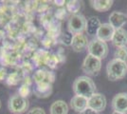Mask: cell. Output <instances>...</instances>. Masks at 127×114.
<instances>
[{"label":"cell","instance_id":"cell-1","mask_svg":"<svg viewBox=\"0 0 127 114\" xmlns=\"http://www.w3.org/2000/svg\"><path fill=\"white\" fill-rule=\"evenodd\" d=\"M72 88L75 95L83 96L87 99H89L93 94L96 93L95 83L88 76H80L76 78L73 82Z\"/></svg>","mask_w":127,"mask_h":114},{"label":"cell","instance_id":"cell-2","mask_svg":"<svg viewBox=\"0 0 127 114\" xmlns=\"http://www.w3.org/2000/svg\"><path fill=\"white\" fill-rule=\"evenodd\" d=\"M107 77L110 81H118L125 77L127 73V63L120 59H112L106 66Z\"/></svg>","mask_w":127,"mask_h":114},{"label":"cell","instance_id":"cell-3","mask_svg":"<svg viewBox=\"0 0 127 114\" xmlns=\"http://www.w3.org/2000/svg\"><path fill=\"white\" fill-rule=\"evenodd\" d=\"M30 108V102L27 98L22 97L18 93L13 94L8 101V109L13 114L25 113Z\"/></svg>","mask_w":127,"mask_h":114},{"label":"cell","instance_id":"cell-4","mask_svg":"<svg viewBox=\"0 0 127 114\" xmlns=\"http://www.w3.org/2000/svg\"><path fill=\"white\" fill-rule=\"evenodd\" d=\"M87 20L83 14H72L67 22V31L71 34H82L86 30Z\"/></svg>","mask_w":127,"mask_h":114},{"label":"cell","instance_id":"cell-5","mask_svg":"<svg viewBox=\"0 0 127 114\" xmlns=\"http://www.w3.org/2000/svg\"><path fill=\"white\" fill-rule=\"evenodd\" d=\"M88 54L95 56L99 59H104L108 54V46L105 42L99 39H92L87 46Z\"/></svg>","mask_w":127,"mask_h":114},{"label":"cell","instance_id":"cell-6","mask_svg":"<svg viewBox=\"0 0 127 114\" xmlns=\"http://www.w3.org/2000/svg\"><path fill=\"white\" fill-rule=\"evenodd\" d=\"M101 69V59L97 58L95 56H92L90 54H87L85 58L83 65H82V70L85 74L91 76L98 75Z\"/></svg>","mask_w":127,"mask_h":114},{"label":"cell","instance_id":"cell-7","mask_svg":"<svg viewBox=\"0 0 127 114\" xmlns=\"http://www.w3.org/2000/svg\"><path fill=\"white\" fill-rule=\"evenodd\" d=\"M88 108L97 112L103 111L106 108V98L101 93H95L88 99Z\"/></svg>","mask_w":127,"mask_h":114},{"label":"cell","instance_id":"cell-8","mask_svg":"<svg viewBox=\"0 0 127 114\" xmlns=\"http://www.w3.org/2000/svg\"><path fill=\"white\" fill-rule=\"evenodd\" d=\"M112 108L116 112L127 113V93L121 92L116 94L112 100Z\"/></svg>","mask_w":127,"mask_h":114},{"label":"cell","instance_id":"cell-9","mask_svg":"<svg viewBox=\"0 0 127 114\" xmlns=\"http://www.w3.org/2000/svg\"><path fill=\"white\" fill-rule=\"evenodd\" d=\"M33 80L35 84H51L55 80V74L53 71L47 70H38L33 74Z\"/></svg>","mask_w":127,"mask_h":114},{"label":"cell","instance_id":"cell-10","mask_svg":"<svg viewBox=\"0 0 127 114\" xmlns=\"http://www.w3.org/2000/svg\"><path fill=\"white\" fill-rule=\"evenodd\" d=\"M115 28L112 26L111 24L109 23H104V24H101L98 33H97V39L106 42V41H112V38L114 36V33H115Z\"/></svg>","mask_w":127,"mask_h":114},{"label":"cell","instance_id":"cell-11","mask_svg":"<svg viewBox=\"0 0 127 114\" xmlns=\"http://www.w3.org/2000/svg\"><path fill=\"white\" fill-rule=\"evenodd\" d=\"M88 41L87 37L85 34H75L72 38V42H71V47L72 49L76 52H81L84 49H85L88 46Z\"/></svg>","mask_w":127,"mask_h":114},{"label":"cell","instance_id":"cell-12","mask_svg":"<svg viewBox=\"0 0 127 114\" xmlns=\"http://www.w3.org/2000/svg\"><path fill=\"white\" fill-rule=\"evenodd\" d=\"M127 23V15L121 11H113L109 16V24H111L115 30L122 29Z\"/></svg>","mask_w":127,"mask_h":114},{"label":"cell","instance_id":"cell-13","mask_svg":"<svg viewBox=\"0 0 127 114\" xmlns=\"http://www.w3.org/2000/svg\"><path fill=\"white\" fill-rule=\"evenodd\" d=\"M70 108L76 112H82L88 108V99L83 96L75 95L70 100Z\"/></svg>","mask_w":127,"mask_h":114},{"label":"cell","instance_id":"cell-14","mask_svg":"<svg viewBox=\"0 0 127 114\" xmlns=\"http://www.w3.org/2000/svg\"><path fill=\"white\" fill-rule=\"evenodd\" d=\"M53 91L51 84H35L33 87V93L37 98H48L49 97Z\"/></svg>","mask_w":127,"mask_h":114},{"label":"cell","instance_id":"cell-15","mask_svg":"<svg viewBox=\"0 0 127 114\" xmlns=\"http://www.w3.org/2000/svg\"><path fill=\"white\" fill-rule=\"evenodd\" d=\"M112 43L117 48L126 47L127 45V31L124 29H118L115 31L112 38Z\"/></svg>","mask_w":127,"mask_h":114},{"label":"cell","instance_id":"cell-16","mask_svg":"<svg viewBox=\"0 0 127 114\" xmlns=\"http://www.w3.org/2000/svg\"><path fill=\"white\" fill-rule=\"evenodd\" d=\"M101 22L100 19L97 16H91L87 19V24H86V30L85 32L88 35H97V33L99 31V29L101 27Z\"/></svg>","mask_w":127,"mask_h":114},{"label":"cell","instance_id":"cell-17","mask_svg":"<svg viewBox=\"0 0 127 114\" xmlns=\"http://www.w3.org/2000/svg\"><path fill=\"white\" fill-rule=\"evenodd\" d=\"M49 112L50 114H67L68 106L63 100H57L51 104Z\"/></svg>","mask_w":127,"mask_h":114},{"label":"cell","instance_id":"cell-18","mask_svg":"<svg viewBox=\"0 0 127 114\" xmlns=\"http://www.w3.org/2000/svg\"><path fill=\"white\" fill-rule=\"evenodd\" d=\"M113 1L112 0H92L90 1L91 7L97 11L103 12L110 10V8L113 5Z\"/></svg>","mask_w":127,"mask_h":114},{"label":"cell","instance_id":"cell-19","mask_svg":"<svg viewBox=\"0 0 127 114\" xmlns=\"http://www.w3.org/2000/svg\"><path fill=\"white\" fill-rule=\"evenodd\" d=\"M65 9L66 11L72 13V14H77V12L80 11L81 9V3L79 1H76V0H73V1H66L65 3Z\"/></svg>","mask_w":127,"mask_h":114},{"label":"cell","instance_id":"cell-20","mask_svg":"<svg viewBox=\"0 0 127 114\" xmlns=\"http://www.w3.org/2000/svg\"><path fill=\"white\" fill-rule=\"evenodd\" d=\"M19 82H20V76L17 72H12L6 78V83L9 86H16Z\"/></svg>","mask_w":127,"mask_h":114},{"label":"cell","instance_id":"cell-21","mask_svg":"<svg viewBox=\"0 0 127 114\" xmlns=\"http://www.w3.org/2000/svg\"><path fill=\"white\" fill-rule=\"evenodd\" d=\"M115 57L116 59H120L122 61H127V46L126 47H122V48H117L115 50Z\"/></svg>","mask_w":127,"mask_h":114},{"label":"cell","instance_id":"cell-22","mask_svg":"<svg viewBox=\"0 0 127 114\" xmlns=\"http://www.w3.org/2000/svg\"><path fill=\"white\" fill-rule=\"evenodd\" d=\"M72 38H73V35L69 32H65V33H63L61 34V37H60V40L61 42L65 45V46H71V42H72Z\"/></svg>","mask_w":127,"mask_h":114},{"label":"cell","instance_id":"cell-23","mask_svg":"<svg viewBox=\"0 0 127 114\" xmlns=\"http://www.w3.org/2000/svg\"><path fill=\"white\" fill-rule=\"evenodd\" d=\"M30 92H31L30 87H29L28 85H26V84L22 85L21 87H19V89H18V94L21 95L22 97H24V98L28 97V96L30 95Z\"/></svg>","mask_w":127,"mask_h":114},{"label":"cell","instance_id":"cell-24","mask_svg":"<svg viewBox=\"0 0 127 114\" xmlns=\"http://www.w3.org/2000/svg\"><path fill=\"white\" fill-rule=\"evenodd\" d=\"M27 114H46V111L42 108H33L30 109Z\"/></svg>","mask_w":127,"mask_h":114},{"label":"cell","instance_id":"cell-25","mask_svg":"<svg viewBox=\"0 0 127 114\" xmlns=\"http://www.w3.org/2000/svg\"><path fill=\"white\" fill-rule=\"evenodd\" d=\"M66 9H60L57 11L56 12V17H57V19H60V20H62L63 18L66 16Z\"/></svg>","mask_w":127,"mask_h":114},{"label":"cell","instance_id":"cell-26","mask_svg":"<svg viewBox=\"0 0 127 114\" xmlns=\"http://www.w3.org/2000/svg\"><path fill=\"white\" fill-rule=\"evenodd\" d=\"M8 76V72L5 68H0V82H3L4 80H6Z\"/></svg>","mask_w":127,"mask_h":114},{"label":"cell","instance_id":"cell-27","mask_svg":"<svg viewBox=\"0 0 127 114\" xmlns=\"http://www.w3.org/2000/svg\"><path fill=\"white\" fill-rule=\"evenodd\" d=\"M79 114H99V112H97V111H95V110H93V109L87 108V109H85L84 111L80 112Z\"/></svg>","mask_w":127,"mask_h":114},{"label":"cell","instance_id":"cell-28","mask_svg":"<svg viewBox=\"0 0 127 114\" xmlns=\"http://www.w3.org/2000/svg\"><path fill=\"white\" fill-rule=\"evenodd\" d=\"M54 3H55L57 6H63L66 3V1H64V0H62V1H55Z\"/></svg>","mask_w":127,"mask_h":114},{"label":"cell","instance_id":"cell-29","mask_svg":"<svg viewBox=\"0 0 127 114\" xmlns=\"http://www.w3.org/2000/svg\"><path fill=\"white\" fill-rule=\"evenodd\" d=\"M112 114H127V113H120V112H116V111H114Z\"/></svg>","mask_w":127,"mask_h":114},{"label":"cell","instance_id":"cell-30","mask_svg":"<svg viewBox=\"0 0 127 114\" xmlns=\"http://www.w3.org/2000/svg\"><path fill=\"white\" fill-rule=\"evenodd\" d=\"M1 107H2V103H1V100H0V109H1Z\"/></svg>","mask_w":127,"mask_h":114}]
</instances>
